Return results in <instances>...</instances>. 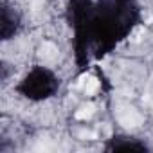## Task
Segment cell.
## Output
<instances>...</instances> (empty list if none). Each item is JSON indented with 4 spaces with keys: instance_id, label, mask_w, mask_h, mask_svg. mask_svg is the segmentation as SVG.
Segmentation results:
<instances>
[{
    "instance_id": "obj_1",
    "label": "cell",
    "mask_w": 153,
    "mask_h": 153,
    "mask_svg": "<svg viewBox=\"0 0 153 153\" xmlns=\"http://www.w3.org/2000/svg\"><path fill=\"white\" fill-rule=\"evenodd\" d=\"M92 114H94V106L88 105V106H83L79 112H76V119H88Z\"/></svg>"
},
{
    "instance_id": "obj_2",
    "label": "cell",
    "mask_w": 153,
    "mask_h": 153,
    "mask_svg": "<svg viewBox=\"0 0 153 153\" xmlns=\"http://www.w3.org/2000/svg\"><path fill=\"white\" fill-rule=\"evenodd\" d=\"M97 88H99V83H97V79H96V78H88V81L85 83V92L90 96V94H94Z\"/></svg>"
}]
</instances>
